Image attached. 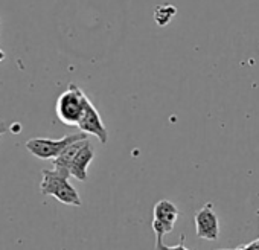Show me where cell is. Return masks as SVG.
<instances>
[{"instance_id": "obj_12", "label": "cell", "mask_w": 259, "mask_h": 250, "mask_svg": "<svg viewBox=\"0 0 259 250\" xmlns=\"http://www.w3.org/2000/svg\"><path fill=\"white\" fill-rule=\"evenodd\" d=\"M8 130H10L8 123H7L5 120H0V136H2V135H5V133H7Z\"/></svg>"}, {"instance_id": "obj_15", "label": "cell", "mask_w": 259, "mask_h": 250, "mask_svg": "<svg viewBox=\"0 0 259 250\" xmlns=\"http://www.w3.org/2000/svg\"><path fill=\"white\" fill-rule=\"evenodd\" d=\"M218 250H230V248H218ZM238 250V248H236Z\"/></svg>"}, {"instance_id": "obj_2", "label": "cell", "mask_w": 259, "mask_h": 250, "mask_svg": "<svg viewBox=\"0 0 259 250\" xmlns=\"http://www.w3.org/2000/svg\"><path fill=\"white\" fill-rule=\"evenodd\" d=\"M43 179L40 183V191L43 195H52L58 201L69 206H81V197L78 191L69 183V177L60 174L55 170H43Z\"/></svg>"}, {"instance_id": "obj_3", "label": "cell", "mask_w": 259, "mask_h": 250, "mask_svg": "<svg viewBox=\"0 0 259 250\" xmlns=\"http://www.w3.org/2000/svg\"><path fill=\"white\" fill-rule=\"evenodd\" d=\"M89 135L85 133H78V135H67L61 139H48V138H32L26 142V150L41 159V160H48V159H55L58 157L70 144L76 142V141H82L87 139Z\"/></svg>"}, {"instance_id": "obj_8", "label": "cell", "mask_w": 259, "mask_h": 250, "mask_svg": "<svg viewBox=\"0 0 259 250\" xmlns=\"http://www.w3.org/2000/svg\"><path fill=\"white\" fill-rule=\"evenodd\" d=\"M153 215L156 220H162V221H168V223H172L176 224L180 212H179V207L169 201V200H160L154 204V209H153Z\"/></svg>"}, {"instance_id": "obj_14", "label": "cell", "mask_w": 259, "mask_h": 250, "mask_svg": "<svg viewBox=\"0 0 259 250\" xmlns=\"http://www.w3.org/2000/svg\"><path fill=\"white\" fill-rule=\"evenodd\" d=\"M4 58H5V54H4L2 51H0V61H2Z\"/></svg>"}, {"instance_id": "obj_4", "label": "cell", "mask_w": 259, "mask_h": 250, "mask_svg": "<svg viewBox=\"0 0 259 250\" xmlns=\"http://www.w3.org/2000/svg\"><path fill=\"white\" fill-rule=\"evenodd\" d=\"M195 233L201 239L215 241L220 236V221L212 203H206L195 214Z\"/></svg>"}, {"instance_id": "obj_5", "label": "cell", "mask_w": 259, "mask_h": 250, "mask_svg": "<svg viewBox=\"0 0 259 250\" xmlns=\"http://www.w3.org/2000/svg\"><path fill=\"white\" fill-rule=\"evenodd\" d=\"M78 129L85 135H92V136L98 138V141L101 144H107V141H108V132L99 116V111L96 110V107L92 104L90 99L87 101L85 110L78 122Z\"/></svg>"}, {"instance_id": "obj_1", "label": "cell", "mask_w": 259, "mask_h": 250, "mask_svg": "<svg viewBox=\"0 0 259 250\" xmlns=\"http://www.w3.org/2000/svg\"><path fill=\"white\" fill-rule=\"evenodd\" d=\"M89 98L85 93L73 82L67 86V89L58 96L55 111L58 119L69 125V127H78V122L85 110Z\"/></svg>"}, {"instance_id": "obj_9", "label": "cell", "mask_w": 259, "mask_h": 250, "mask_svg": "<svg viewBox=\"0 0 259 250\" xmlns=\"http://www.w3.org/2000/svg\"><path fill=\"white\" fill-rule=\"evenodd\" d=\"M176 14H177V8L174 5H169V4L159 5L154 10V22L157 26L165 28L171 23V20L176 17Z\"/></svg>"}, {"instance_id": "obj_13", "label": "cell", "mask_w": 259, "mask_h": 250, "mask_svg": "<svg viewBox=\"0 0 259 250\" xmlns=\"http://www.w3.org/2000/svg\"><path fill=\"white\" fill-rule=\"evenodd\" d=\"M256 215H257V217H259V209H257V211H256ZM251 244H253V245H254V247H256V248H257V250H259V238H257V239H256V241H251Z\"/></svg>"}, {"instance_id": "obj_6", "label": "cell", "mask_w": 259, "mask_h": 250, "mask_svg": "<svg viewBox=\"0 0 259 250\" xmlns=\"http://www.w3.org/2000/svg\"><path fill=\"white\" fill-rule=\"evenodd\" d=\"M93 159H95V151H93L92 144L87 139L84 142V145L81 147V150L76 153V156L70 165V176L79 182H85L87 180V168Z\"/></svg>"}, {"instance_id": "obj_10", "label": "cell", "mask_w": 259, "mask_h": 250, "mask_svg": "<svg viewBox=\"0 0 259 250\" xmlns=\"http://www.w3.org/2000/svg\"><path fill=\"white\" fill-rule=\"evenodd\" d=\"M153 230H154V235H156V248H157L159 245L163 244V236L174 230V224L154 218L153 220Z\"/></svg>"}, {"instance_id": "obj_11", "label": "cell", "mask_w": 259, "mask_h": 250, "mask_svg": "<svg viewBox=\"0 0 259 250\" xmlns=\"http://www.w3.org/2000/svg\"><path fill=\"white\" fill-rule=\"evenodd\" d=\"M157 250H189V248L185 245V235L182 233L180 235V242L177 245H165V244H162V245L157 247Z\"/></svg>"}, {"instance_id": "obj_7", "label": "cell", "mask_w": 259, "mask_h": 250, "mask_svg": "<svg viewBox=\"0 0 259 250\" xmlns=\"http://www.w3.org/2000/svg\"><path fill=\"white\" fill-rule=\"evenodd\" d=\"M87 139H82V141H76V142H73V144H70L58 157H55L54 160H52V163H54V170L55 171H58L60 174H63V176H66V177H72L70 176V165H72V162H73V159H75V156H76V153L81 150V147L84 145V142H85Z\"/></svg>"}]
</instances>
